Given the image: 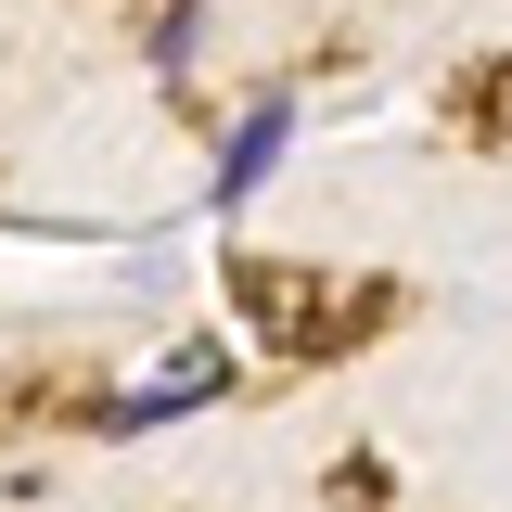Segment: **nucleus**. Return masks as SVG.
Here are the masks:
<instances>
[{"instance_id":"nucleus-1","label":"nucleus","mask_w":512,"mask_h":512,"mask_svg":"<svg viewBox=\"0 0 512 512\" xmlns=\"http://www.w3.org/2000/svg\"><path fill=\"white\" fill-rule=\"evenodd\" d=\"M295 128H308V103H295V77H269V90L244 103V116H231V141H218V180H205V205H218V218H244L256 192L282 180Z\"/></svg>"},{"instance_id":"nucleus-2","label":"nucleus","mask_w":512,"mask_h":512,"mask_svg":"<svg viewBox=\"0 0 512 512\" xmlns=\"http://www.w3.org/2000/svg\"><path fill=\"white\" fill-rule=\"evenodd\" d=\"M205 397H231V346H167V372H141L128 397H103V436H154V423H192Z\"/></svg>"},{"instance_id":"nucleus-3","label":"nucleus","mask_w":512,"mask_h":512,"mask_svg":"<svg viewBox=\"0 0 512 512\" xmlns=\"http://www.w3.org/2000/svg\"><path fill=\"white\" fill-rule=\"evenodd\" d=\"M192 39H205V0H167V26H154V64L180 77V64H192Z\"/></svg>"}]
</instances>
